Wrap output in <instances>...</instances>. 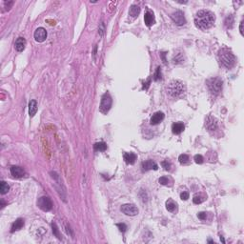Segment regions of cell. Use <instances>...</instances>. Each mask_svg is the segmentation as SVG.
<instances>
[{
    "label": "cell",
    "instance_id": "1",
    "mask_svg": "<svg viewBox=\"0 0 244 244\" xmlns=\"http://www.w3.org/2000/svg\"><path fill=\"white\" fill-rule=\"evenodd\" d=\"M215 20V16L211 11L201 10L198 11L195 16V24L200 30L210 29Z\"/></svg>",
    "mask_w": 244,
    "mask_h": 244
},
{
    "label": "cell",
    "instance_id": "2",
    "mask_svg": "<svg viewBox=\"0 0 244 244\" xmlns=\"http://www.w3.org/2000/svg\"><path fill=\"white\" fill-rule=\"evenodd\" d=\"M218 58H220L221 64L226 67L227 69H231L235 66L236 64V56L233 54V52L231 50H228L226 48L221 49L220 52H218Z\"/></svg>",
    "mask_w": 244,
    "mask_h": 244
},
{
    "label": "cell",
    "instance_id": "3",
    "mask_svg": "<svg viewBox=\"0 0 244 244\" xmlns=\"http://www.w3.org/2000/svg\"><path fill=\"white\" fill-rule=\"evenodd\" d=\"M186 92V86L180 80H172L167 86V93L173 97H179Z\"/></svg>",
    "mask_w": 244,
    "mask_h": 244
},
{
    "label": "cell",
    "instance_id": "4",
    "mask_svg": "<svg viewBox=\"0 0 244 244\" xmlns=\"http://www.w3.org/2000/svg\"><path fill=\"white\" fill-rule=\"evenodd\" d=\"M208 88L210 90V92L215 95H220L221 90H222V80L218 78H213L211 79L208 80Z\"/></svg>",
    "mask_w": 244,
    "mask_h": 244
},
{
    "label": "cell",
    "instance_id": "5",
    "mask_svg": "<svg viewBox=\"0 0 244 244\" xmlns=\"http://www.w3.org/2000/svg\"><path fill=\"white\" fill-rule=\"evenodd\" d=\"M37 206L44 212H49L53 208V202L49 197H41L37 200Z\"/></svg>",
    "mask_w": 244,
    "mask_h": 244
},
{
    "label": "cell",
    "instance_id": "6",
    "mask_svg": "<svg viewBox=\"0 0 244 244\" xmlns=\"http://www.w3.org/2000/svg\"><path fill=\"white\" fill-rule=\"evenodd\" d=\"M111 106H112V97L110 95V94L106 93L103 95L101 98V103H100V112L103 113H106L109 112V110L111 109Z\"/></svg>",
    "mask_w": 244,
    "mask_h": 244
},
{
    "label": "cell",
    "instance_id": "7",
    "mask_svg": "<svg viewBox=\"0 0 244 244\" xmlns=\"http://www.w3.org/2000/svg\"><path fill=\"white\" fill-rule=\"evenodd\" d=\"M120 210L123 214L130 216H135L138 214V209L134 204H124L121 206Z\"/></svg>",
    "mask_w": 244,
    "mask_h": 244
},
{
    "label": "cell",
    "instance_id": "8",
    "mask_svg": "<svg viewBox=\"0 0 244 244\" xmlns=\"http://www.w3.org/2000/svg\"><path fill=\"white\" fill-rule=\"evenodd\" d=\"M171 17L172 19L174 20V22L178 25V26H182L186 23V19H185V16H184V14L181 11H175L174 14L171 15Z\"/></svg>",
    "mask_w": 244,
    "mask_h": 244
},
{
    "label": "cell",
    "instance_id": "9",
    "mask_svg": "<svg viewBox=\"0 0 244 244\" xmlns=\"http://www.w3.org/2000/svg\"><path fill=\"white\" fill-rule=\"evenodd\" d=\"M205 126H206V128L208 129V131L210 132H213L215 130L217 129V120L215 117H213V115H208V117L206 118V120H205Z\"/></svg>",
    "mask_w": 244,
    "mask_h": 244
},
{
    "label": "cell",
    "instance_id": "10",
    "mask_svg": "<svg viewBox=\"0 0 244 244\" xmlns=\"http://www.w3.org/2000/svg\"><path fill=\"white\" fill-rule=\"evenodd\" d=\"M34 39L35 41L37 42H43L46 40V38H47V31L42 28V27H39V28H37L34 32Z\"/></svg>",
    "mask_w": 244,
    "mask_h": 244
},
{
    "label": "cell",
    "instance_id": "11",
    "mask_svg": "<svg viewBox=\"0 0 244 244\" xmlns=\"http://www.w3.org/2000/svg\"><path fill=\"white\" fill-rule=\"evenodd\" d=\"M141 167H142V171L143 172H147V171H150V170H157L158 169L157 164L155 161L151 160V159L142 162V165H141Z\"/></svg>",
    "mask_w": 244,
    "mask_h": 244
},
{
    "label": "cell",
    "instance_id": "12",
    "mask_svg": "<svg viewBox=\"0 0 244 244\" xmlns=\"http://www.w3.org/2000/svg\"><path fill=\"white\" fill-rule=\"evenodd\" d=\"M11 174L12 176L16 177V178H21V177H23L25 175H26L24 169L21 168V167H19V166H11Z\"/></svg>",
    "mask_w": 244,
    "mask_h": 244
},
{
    "label": "cell",
    "instance_id": "13",
    "mask_svg": "<svg viewBox=\"0 0 244 244\" xmlns=\"http://www.w3.org/2000/svg\"><path fill=\"white\" fill-rule=\"evenodd\" d=\"M164 118H165V115L162 112H157L152 115L150 123L152 125H157L164 119Z\"/></svg>",
    "mask_w": 244,
    "mask_h": 244
},
{
    "label": "cell",
    "instance_id": "14",
    "mask_svg": "<svg viewBox=\"0 0 244 244\" xmlns=\"http://www.w3.org/2000/svg\"><path fill=\"white\" fill-rule=\"evenodd\" d=\"M144 21L148 27H151L152 25L155 24L156 19H155V16H153V12H152L151 11H147L144 16Z\"/></svg>",
    "mask_w": 244,
    "mask_h": 244
},
{
    "label": "cell",
    "instance_id": "15",
    "mask_svg": "<svg viewBox=\"0 0 244 244\" xmlns=\"http://www.w3.org/2000/svg\"><path fill=\"white\" fill-rule=\"evenodd\" d=\"M185 129V126L182 122H175L172 125V132L175 135H179L181 134Z\"/></svg>",
    "mask_w": 244,
    "mask_h": 244
},
{
    "label": "cell",
    "instance_id": "16",
    "mask_svg": "<svg viewBox=\"0 0 244 244\" xmlns=\"http://www.w3.org/2000/svg\"><path fill=\"white\" fill-rule=\"evenodd\" d=\"M136 155L134 153H125L124 156H123V158L125 160V162L127 164H134L136 160Z\"/></svg>",
    "mask_w": 244,
    "mask_h": 244
},
{
    "label": "cell",
    "instance_id": "17",
    "mask_svg": "<svg viewBox=\"0 0 244 244\" xmlns=\"http://www.w3.org/2000/svg\"><path fill=\"white\" fill-rule=\"evenodd\" d=\"M26 47V40L23 37H18L16 41V50L17 52H23Z\"/></svg>",
    "mask_w": 244,
    "mask_h": 244
},
{
    "label": "cell",
    "instance_id": "18",
    "mask_svg": "<svg viewBox=\"0 0 244 244\" xmlns=\"http://www.w3.org/2000/svg\"><path fill=\"white\" fill-rule=\"evenodd\" d=\"M23 226H24V220L23 218H17V220L12 223L11 232L14 233V232H16V231H18V230L22 229Z\"/></svg>",
    "mask_w": 244,
    "mask_h": 244
},
{
    "label": "cell",
    "instance_id": "19",
    "mask_svg": "<svg viewBox=\"0 0 244 244\" xmlns=\"http://www.w3.org/2000/svg\"><path fill=\"white\" fill-rule=\"evenodd\" d=\"M166 209L171 213H174L177 210V204L173 199H168L166 201Z\"/></svg>",
    "mask_w": 244,
    "mask_h": 244
},
{
    "label": "cell",
    "instance_id": "20",
    "mask_svg": "<svg viewBox=\"0 0 244 244\" xmlns=\"http://www.w3.org/2000/svg\"><path fill=\"white\" fill-rule=\"evenodd\" d=\"M37 112V102L35 100H31L29 103V113L30 117H33Z\"/></svg>",
    "mask_w": 244,
    "mask_h": 244
},
{
    "label": "cell",
    "instance_id": "21",
    "mask_svg": "<svg viewBox=\"0 0 244 244\" xmlns=\"http://www.w3.org/2000/svg\"><path fill=\"white\" fill-rule=\"evenodd\" d=\"M140 12V8L136 5H133L131 8H130V11H129V15L132 16V17H136Z\"/></svg>",
    "mask_w": 244,
    "mask_h": 244
},
{
    "label": "cell",
    "instance_id": "22",
    "mask_svg": "<svg viewBox=\"0 0 244 244\" xmlns=\"http://www.w3.org/2000/svg\"><path fill=\"white\" fill-rule=\"evenodd\" d=\"M9 191H10L9 184L5 181H1V183H0V193H1V195L7 194Z\"/></svg>",
    "mask_w": 244,
    "mask_h": 244
},
{
    "label": "cell",
    "instance_id": "23",
    "mask_svg": "<svg viewBox=\"0 0 244 244\" xmlns=\"http://www.w3.org/2000/svg\"><path fill=\"white\" fill-rule=\"evenodd\" d=\"M233 25H234V16L232 15H230L226 17L225 19V26L229 29H231L233 27Z\"/></svg>",
    "mask_w": 244,
    "mask_h": 244
},
{
    "label": "cell",
    "instance_id": "24",
    "mask_svg": "<svg viewBox=\"0 0 244 244\" xmlns=\"http://www.w3.org/2000/svg\"><path fill=\"white\" fill-rule=\"evenodd\" d=\"M107 149V145L104 142H97L95 144V150L99 152H104Z\"/></svg>",
    "mask_w": 244,
    "mask_h": 244
},
{
    "label": "cell",
    "instance_id": "25",
    "mask_svg": "<svg viewBox=\"0 0 244 244\" xmlns=\"http://www.w3.org/2000/svg\"><path fill=\"white\" fill-rule=\"evenodd\" d=\"M173 61L174 63L175 64H178V63H182L183 62V54L182 53H179V54H175L173 57Z\"/></svg>",
    "mask_w": 244,
    "mask_h": 244
},
{
    "label": "cell",
    "instance_id": "26",
    "mask_svg": "<svg viewBox=\"0 0 244 244\" xmlns=\"http://www.w3.org/2000/svg\"><path fill=\"white\" fill-rule=\"evenodd\" d=\"M52 227H53V233H54V235L58 238V239H62V237H61V235H60V232H59V229H58V227H57V225H56V223H55V222H53V224H52Z\"/></svg>",
    "mask_w": 244,
    "mask_h": 244
},
{
    "label": "cell",
    "instance_id": "27",
    "mask_svg": "<svg viewBox=\"0 0 244 244\" xmlns=\"http://www.w3.org/2000/svg\"><path fill=\"white\" fill-rule=\"evenodd\" d=\"M204 200H205V197L203 196H201V195H196L194 197V198H193V201H194L195 204H200Z\"/></svg>",
    "mask_w": 244,
    "mask_h": 244
},
{
    "label": "cell",
    "instance_id": "28",
    "mask_svg": "<svg viewBox=\"0 0 244 244\" xmlns=\"http://www.w3.org/2000/svg\"><path fill=\"white\" fill-rule=\"evenodd\" d=\"M153 80L155 81H158L161 79V68L160 67H157V71L155 73V74H153Z\"/></svg>",
    "mask_w": 244,
    "mask_h": 244
},
{
    "label": "cell",
    "instance_id": "29",
    "mask_svg": "<svg viewBox=\"0 0 244 244\" xmlns=\"http://www.w3.org/2000/svg\"><path fill=\"white\" fill-rule=\"evenodd\" d=\"M178 160H179V162H180L181 164H186V163H188V161H189V157H188L187 155H185V153H182V155L179 156Z\"/></svg>",
    "mask_w": 244,
    "mask_h": 244
},
{
    "label": "cell",
    "instance_id": "30",
    "mask_svg": "<svg viewBox=\"0 0 244 244\" xmlns=\"http://www.w3.org/2000/svg\"><path fill=\"white\" fill-rule=\"evenodd\" d=\"M158 181H159V183L161 185H168L169 182H170V179L168 177H166V176H161Z\"/></svg>",
    "mask_w": 244,
    "mask_h": 244
},
{
    "label": "cell",
    "instance_id": "31",
    "mask_svg": "<svg viewBox=\"0 0 244 244\" xmlns=\"http://www.w3.org/2000/svg\"><path fill=\"white\" fill-rule=\"evenodd\" d=\"M161 165H162V167H163V168H164L166 171H169V170L171 169V163H170L168 160L162 161V162H161Z\"/></svg>",
    "mask_w": 244,
    "mask_h": 244
},
{
    "label": "cell",
    "instance_id": "32",
    "mask_svg": "<svg viewBox=\"0 0 244 244\" xmlns=\"http://www.w3.org/2000/svg\"><path fill=\"white\" fill-rule=\"evenodd\" d=\"M194 159H195V161H196V163H197V164H202L203 163V157L201 156V155H196L195 156V157H194Z\"/></svg>",
    "mask_w": 244,
    "mask_h": 244
},
{
    "label": "cell",
    "instance_id": "33",
    "mask_svg": "<svg viewBox=\"0 0 244 244\" xmlns=\"http://www.w3.org/2000/svg\"><path fill=\"white\" fill-rule=\"evenodd\" d=\"M117 226L119 228V231H120V232H122V233H125V232H126L127 226H126L125 223H118V224H117Z\"/></svg>",
    "mask_w": 244,
    "mask_h": 244
},
{
    "label": "cell",
    "instance_id": "34",
    "mask_svg": "<svg viewBox=\"0 0 244 244\" xmlns=\"http://www.w3.org/2000/svg\"><path fill=\"white\" fill-rule=\"evenodd\" d=\"M65 230H66V233H67L69 236H71L72 237H73V231H72L70 225H68V224H66V223H65Z\"/></svg>",
    "mask_w": 244,
    "mask_h": 244
},
{
    "label": "cell",
    "instance_id": "35",
    "mask_svg": "<svg viewBox=\"0 0 244 244\" xmlns=\"http://www.w3.org/2000/svg\"><path fill=\"white\" fill-rule=\"evenodd\" d=\"M197 216H198L199 220H206L207 215H206V213H205V212H200V213H198Z\"/></svg>",
    "mask_w": 244,
    "mask_h": 244
},
{
    "label": "cell",
    "instance_id": "36",
    "mask_svg": "<svg viewBox=\"0 0 244 244\" xmlns=\"http://www.w3.org/2000/svg\"><path fill=\"white\" fill-rule=\"evenodd\" d=\"M180 198L182 200H187L189 198V193H187V192L181 193V194H180Z\"/></svg>",
    "mask_w": 244,
    "mask_h": 244
},
{
    "label": "cell",
    "instance_id": "37",
    "mask_svg": "<svg viewBox=\"0 0 244 244\" xmlns=\"http://www.w3.org/2000/svg\"><path fill=\"white\" fill-rule=\"evenodd\" d=\"M4 5H5V8H6V10H10L11 8V6L14 5V1H5L4 2Z\"/></svg>",
    "mask_w": 244,
    "mask_h": 244
},
{
    "label": "cell",
    "instance_id": "38",
    "mask_svg": "<svg viewBox=\"0 0 244 244\" xmlns=\"http://www.w3.org/2000/svg\"><path fill=\"white\" fill-rule=\"evenodd\" d=\"M243 20L240 22V26H239V32H240V33H241V35H244V33H243Z\"/></svg>",
    "mask_w": 244,
    "mask_h": 244
}]
</instances>
